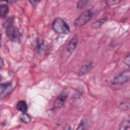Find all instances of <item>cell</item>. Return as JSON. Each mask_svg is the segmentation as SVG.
Returning a JSON list of instances; mask_svg holds the SVG:
<instances>
[{
    "instance_id": "6da1fadb",
    "label": "cell",
    "mask_w": 130,
    "mask_h": 130,
    "mask_svg": "<svg viewBox=\"0 0 130 130\" xmlns=\"http://www.w3.org/2000/svg\"><path fill=\"white\" fill-rule=\"evenodd\" d=\"M52 27L54 31L58 34L67 35L70 32V28L68 24L61 18L54 19Z\"/></svg>"
},
{
    "instance_id": "7a4b0ae2",
    "label": "cell",
    "mask_w": 130,
    "mask_h": 130,
    "mask_svg": "<svg viewBox=\"0 0 130 130\" xmlns=\"http://www.w3.org/2000/svg\"><path fill=\"white\" fill-rule=\"evenodd\" d=\"M93 15L91 10H87L80 14L74 21V25L76 27H81L87 23Z\"/></svg>"
},
{
    "instance_id": "3957f363",
    "label": "cell",
    "mask_w": 130,
    "mask_h": 130,
    "mask_svg": "<svg viewBox=\"0 0 130 130\" xmlns=\"http://www.w3.org/2000/svg\"><path fill=\"white\" fill-rule=\"evenodd\" d=\"M6 34L7 37L11 41L15 42H20L21 34L19 29L13 25L6 28Z\"/></svg>"
},
{
    "instance_id": "277c9868",
    "label": "cell",
    "mask_w": 130,
    "mask_h": 130,
    "mask_svg": "<svg viewBox=\"0 0 130 130\" xmlns=\"http://www.w3.org/2000/svg\"><path fill=\"white\" fill-rule=\"evenodd\" d=\"M130 79V71L129 69L123 71L115 76L112 80V84L115 85H122L127 82Z\"/></svg>"
},
{
    "instance_id": "5b68a950",
    "label": "cell",
    "mask_w": 130,
    "mask_h": 130,
    "mask_svg": "<svg viewBox=\"0 0 130 130\" xmlns=\"http://www.w3.org/2000/svg\"><path fill=\"white\" fill-rule=\"evenodd\" d=\"M12 90L11 82H6L1 84V99L7 96Z\"/></svg>"
},
{
    "instance_id": "8992f818",
    "label": "cell",
    "mask_w": 130,
    "mask_h": 130,
    "mask_svg": "<svg viewBox=\"0 0 130 130\" xmlns=\"http://www.w3.org/2000/svg\"><path fill=\"white\" fill-rule=\"evenodd\" d=\"M78 42V36L77 35H76L72 38V39L70 41V42L68 44L66 47L67 51L69 53H73L76 48Z\"/></svg>"
},
{
    "instance_id": "52a82bcc",
    "label": "cell",
    "mask_w": 130,
    "mask_h": 130,
    "mask_svg": "<svg viewBox=\"0 0 130 130\" xmlns=\"http://www.w3.org/2000/svg\"><path fill=\"white\" fill-rule=\"evenodd\" d=\"M68 93L66 92H63L60 94L55 101L54 107L57 108H61L64 105L65 101L68 98Z\"/></svg>"
},
{
    "instance_id": "ba28073f",
    "label": "cell",
    "mask_w": 130,
    "mask_h": 130,
    "mask_svg": "<svg viewBox=\"0 0 130 130\" xmlns=\"http://www.w3.org/2000/svg\"><path fill=\"white\" fill-rule=\"evenodd\" d=\"M93 67V64L91 62H86L82 64L78 72L79 76H82L87 74Z\"/></svg>"
},
{
    "instance_id": "9c48e42d",
    "label": "cell",
    "mask_w": 130,
    "mask_h": 130,
    "mask_svg": "<svg viewBox=\"0 0 130 130\" xmlns=\"http://www.w3.org/2000/svg\"><path fill=\"white\" fill-rule=\"evenodd\" d=\"M17 109L22 113H26L28 109V106L24 101H19L16 105Z\"/></svg>"
},
{
    "instance_id": "30bf717a",
    "label": "cell",
    "mask_w": 130,
    "mask_h": 130,
    "mask_svg": "<svg viewBox=\"0 0 130 130\" xmlns=\"http://www.w3.org/2000/svg\"><path fill=\"white\" fill-rule=\"evenodd\" d=\"M45 42L41 39H38L36 42V51L38 53H41L44 50Z\"/></svg>"
},
{
    "instance_id": "8fae6325",
    "label": "cell",
    "mask_w": 130,
    "mask_h": 130,
    "mask_svg": "<svg viewBox=\"0 0 130 130\" xmlns=\"http://www.w3.org/2000/svg\"><path fill=\"white\" fill-rule=\"evenodd\" d=\"M20 120L24 123H28L31 121L30 116L26 113H22L20 116Z\"/></svg>"
},
{
    "instance_id": "7c38bea8",
    "label": "cell",
    "mask_w": 130,
    "mask_h": 130,
    "mask_svg": "<svg viewBox=\"0 0 130 130\" xmlns=\"http://www.w3.org/2000/svg\"><path fill=\"white\" fill-rule=\"evenodd\" d=\"M107 19L106 18H104L96 20V21L92 23L91 27L92 28H98L100 27L103 23H104L107 21Z\"/></svg>"
},
{
    "instance_id": "4fadbf2b",
    "label": "cell",
    "mask_w": 130,
    "mask_h": 130,
    "mask_svg": "<svg viewBox=\"0 0 130 130\" xmlns=\"http://www.w3.org/2000/svg\"><path fill=\"white\" fill-rule=\"evenodd\" d=\"M9 12V7L7 5H1V16L2 18H5Z\"/></svg>"
},
{
    "instance_id": "5bb4252c",
    "label": "cell",
    "mask_w": 130,
    "mask_h": 130,
    "mask_svg": "<svg viewBox=\"0 0 130 130\" xmlns=\"http://www.w3.org/2000/svg\"><path fill=\"white\" fill-rule=\"evenodd\" d=\"M130 126V123L129 120H123L122 121L120 125H119V129L125 130V129H128Z\"/></svg>"
},
{
    "instance_id": "9a60e30c",
    "label": "cell",
    "mask_w": 130,
    "mask_h": 130,
    "mask_svg": "<svg viewBox=\"0 0 130 130\" xmlns=\"http://www.w3.org/2000/svg\"><path fill=\"white\" fill-rule=\"evenodd\" d=\"M12 23H13V19L12 17H10V18L7 19L5 20V21L3 23V26H4V27L7 28L9 26L13 25H12Z\"/></svg>"
},
{
    "instance_id": "2e32d148",
    "label": "cell",
    "mask_w": 130,
    "mask_h": 130,
    "mask_svg": "<svg viewBox=\"0 0 130 130\" xmlns=\"http://www.w3.org/2000/svg\"><path fill=\"white\" fill-rule=\"evenodd\" d=\"M88 2V1H80L77 4V8L78 9H81Z\"/></svg>"
},
{
    "instance_id": "e0dca14e",
    "label": "cell",
    "mask_w": 130,
    "mask_h": 130,
    "mask_svg": "<svg viewBox=\"0 0 130 130\" xmlns=\"http://www.w3.org/2000/svg\"><path fill=\"white\" fill-rule=\"evenodd\" d=\"M86 123L84 121H81V122L80 123V124L78 125V127L77 128V129H85L86 128Z\"/></svg>"
},
{
    "instance_id": "ac0fdd59",
    "label": "cell",
    "mask_w": 130,
    "mask_h": 130,
    "mask_svg": "<svg viewBox=\"0 0 130 130\" xmlns=\"http://www.w3.org/2000/svg\"><path fill=\"white\" fill-rule=\"evenodd\" d=\"M129 60H130V58H129V54H128L126 56H125L124 60H123V62H124V63L129 66Z\"/></svg>"
},
{
    "instance_id": "d6986e66",
    "label": "cell",
    "mask_w": 130,
    "mask_h": 130,
    "mask_svg": "<svg viewBox=\"0 0 130 130\" xmlns=\"http://www.w3.org/2000/svg\"><path fill=\"white\" fill-rule=\"evenodd\" d=\"M119 2H120V1H106V3L107 5L116 4L117 3H118Z\"/></svg>"
},
{
    "instance_id": "ffe728a7",
    "label": "cell",
    "mask_w": 130,
    "mask_h": 130,
    "mask_svg": "<svg viewBox=\"0 0 130 130\" xmlns=\"http://www.w3.org/2000/svg\"><path fill=\"white\" fill-rule=\"evenodd\" d=\"M4 66V62H3V59H2V57H1V68L2 69V67H3Z\"/></svg>"
},
{
    "instance_id": "44dd1931",
    "label": "cell",
    "mask_w": 130,
    "mask_h": 130,
    "mask_svg": "<svg viewBox=\"0 0 130 130\" xmlns=\"http://www.w3.org/2000/svg\"><path fill=\"white\" fill-rule=\"evenodd\" d=\"M16 2V1H14V0H10V1H6V2H7L8 3H13L14 2Z\"/></svg>"
}]
</instances>
